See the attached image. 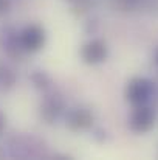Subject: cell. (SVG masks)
Listing matches in <instances>:
<instances>
[{"mask_svg":"<svg viewBox=\"0 0 158 160\" xmlns=\"http://www.w3.org/2000/svg\"><path fill=\"white\" fill-rule=\"evenodd\" d=\"M154 62H155V65L158 67V48L155 50V53H154Z\"/></svg>","mask_w":158,"mask_h":160,"instance_id":"9a60e30c","label":"cell"},{"mask_svg":"<svg viewBox=\"0 0 158 160\" xmlns=\"http://www.w3.org/2000/svg\"><path fill=\"white\" fill-rule=\"evenodd\" d=\"M30 79H31L33 87H34L36 90H39V92H42V93L51 90L53 79L47 72H44V70H34V72L31 73Z\"/></svg>","mask_w":158,"mask_h":160,"instance_id":"9c48e42d","label":"cell"},{"mask_svg":"<svg viewBox=\"0 0 158 160\" xmlns=\"http://www.w3.org/2000/svg\"><path fill=\"white\" fill-rule=\"evenodd\" d=\"M17 82V75L14 68L8 64H0V89L11 90Z\"/></svg>","mask_w":158,"mask_h":160,"instance_id":"30bf717a","label":"cell"},{"mask_svg":"<svg viewBox=\"0 0 158 160\" xmlns=\"http://www.w3.org/2000/svg\"><path fill=\"white\" fill-rule=\"evenodd\" d=\"M141 3H143V0H113L112 2V5L119 11H133Z\"/></svg>","mask_w":158,"mask_h":160,"instance_id":"8fae6325","label":"cell"},{"mask_svg":"<svg viewBox=\"0 0 158 160\" xmlns=\"http://www.w3.org/2000/svg\"><path fill=\"white\" fill-rule=\"evenodd\" d=\"M20 34V42L22 47L26 53H37L39 50L44 48L45 41H47V34L44 27L37 25V23H30L25 28H22L19 31Z\"/></svg>","mask_w":158,"mask_h":160,"instance_id":"52a82bcc","label":"cell"},{"mask_svg":"<svg viewBox=\"0 0 158 160\" xmlns=\"http://www.w3.org/2000/svg\"><path fill=\"white\" fill-rule=\"evenodd\" d=\"M154 92H155V86L149 78L135 76L127 82L124 89V97L132 106H141L151 101Z\"/></svg>","mask_w":158,"mask_h":160,"instance_id":"6da1fadb","label":"cell"},{"mask_svg":"<svg viewBox=\"0 0 158 160\" xmlns=\"http://www.w3.org/2000/svg\"><path fill=\"white\" fill-rule=\"evenodd\" d=\"M108 56V47L101 39H92L81 47V59L89 65L103 64Z\"/></svg>","mask_w":158,"mask_h":160,"instance_id":"ba28073f","label":"cell"},{"mask_svg":"<svg viewBox=\"0 0 158 160\" xmlns=\"http://www.w3.org/2000/svg\"><path fill=\"white\" fill-rule=\"evenodd\" d=\"M11 9V2L9 0H0V17L5 16Z\"/></svg>","mask_w":158,"mask_h":160,"instance_id":"7c38bea8","label":"cell"},{"mask_svg":"<svg viewBox=\"0 0 158 160\" xmlns=\"http://www.w3.org/2000/svg\"><path fill=\"white\" fill-rule=\"evenodd\" d=\"M0 48L9 59L14 61H22L25 54H28L22 47L19 31L11 25H6L0 30Z\"/></svg>","mask_w":158,"mask_h":160,"instance_id":"5b68a950","label":"cell"},{"mask_svg":"<svg viewBox=\"0 0 158 160\" xmlns=\"http://www.w3.org/2000/svg\"><path fill=\"white\" fill-rule=\"evenodd\" d=\"M5 128H6V117H5V113L0 110V135L3 134Z\"/></svg>","mask_w":158,"mask_h":160,"instance_id":"5bb4252c","label":"cell"},{"mask_svg":"<svg viewBox=\"0 0 158 160\" xmlns=\"http://www.w3.org/2000/svg\"><path fill=\"white\" fill-rule=\"evenodd\" d=\"M65 110H67L65 101L59 93H56L53 90L45 92V97L39 106V115L47 124L56 123L65 113Z\"/></svg>","mask_w":158,"mask_h":160,"instance_id":"8992f818","label":"cell"},{"mask_svg":"<svg viewBox=\"0 0 158 160\" xmlns=\"http://www.w3.org/2000/svg\"><path fill=\"white\" fill-rule=\"evenodd\" d=\"M44 143L34 135H14L9 140V154L12 157H39L44 156Z\"/></svg>","mask_w":158,"mask_h":160,"instance_id":"7a4b0ae2","label":"cell"},{"mask_svg":"<svg viewBox=\"0 0 158 160\" xmlns=\"http://www.w3.org/2000/svg\"><path fill=\"white\" fill-rule=\"evenodd\" d=\"M157 121V113L155 109L149 104H141L135 106L129 117V128L135 134H146L149 132Z\"/></svg>","mask_w":158,"mask_h":160,"instance_id":"277c9868","label":"cell"},{"mask_svg":"<svg viewBox=\"0 0 158 160\" xmlns=\"http://www.w3.org/2000/svg\"><path fill=\"white\" fill-rule=\"evenodd\" d=\"M93 132H95L93 137H95L96 140H99V142H104L105 140V131H103V129H95Z\"/></svg>","mask_w":158,"mask_h":160,"instance_id":"4fadbf2b","label":"cell"},{"mask_svg":"<svg viewBox=\"0 0 158 160\" xmlns=\"http://www.w3.org/2000/svg\"><path fill=\"white\" fill-rule=\"evenodd\" d=\"M68 2H70V3H73V2H74V0H68Z\"/></svg>","mask_w":158,"mask_h":160,"instance_id":"e0dca14e","label":"cell"},{"mask_svg":"<svg viewBox=\"0 0 158 160\" xmlns=\"http://www.w3.org/2000/svg\"><path fill=\"white\" fill-rule=\"evenodd\" d=\"M2 156H3V152H2V151H0V157H2Z\"/></svg>","mask_w":158,"mask_h":160,"instance_id":"2e32d148","label":"cell"},{"mask_svg":"<svg viewBox=\"0 0 158 160\" xmlns=\"http://www.w3.org/2000/svg\"><path fill=\"white\" fill-rule=\"evenodd\" d=\"M65 126L73 132H84L93 128L95 124V113L92 109L84 106H76L67 109L64 113Z\"/></svg>","mask_w":158,"mask_h":160,"instance_id":"3957f363","label":"cell"}]
</instances>
